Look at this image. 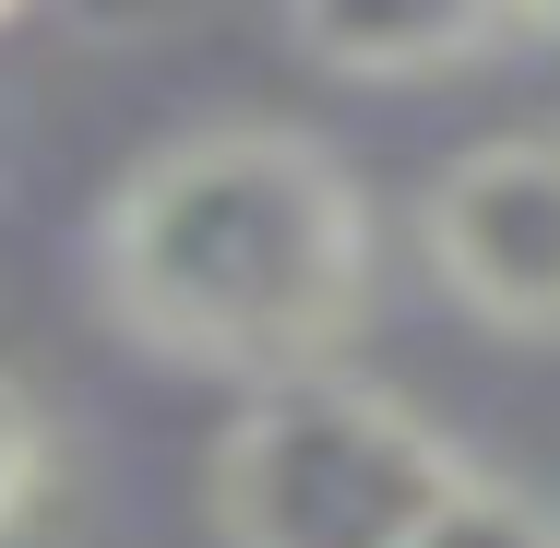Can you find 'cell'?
<instances>
[{
  "instance_id": "6da1fadb",
  "label": "cell",
  "mask_w": 560,
  "mask_h": 548,
  "mask_svg": "<svg viewBox=\"0 0 560 548\" xmlns=\"http://www.w3.org/2000/svg\"><path fill=\"white\" fill-rule=\"evenodd\" d=\"M96 275L155 358L287 394V382H335V346L370 299V215L311 131L238 119L119 179Z\"/></svg>"
},
{
  "instance_id": "7a4b0ae2",
  "label": "cell",
  "mask_w": 560,
  "mask_h": 548,
  "mask_svg": "<svg viewBox=\"0 0 560 548\" xmlns=\"http://www.w3.org/2000/svg\"><path fill=\"white\" fill-rule=\"evenodd\" d=\"M465 465L358 382L250 394L215 441L226 548H418L453 513Z\"/></svg>"
},
{
  "instance_id": "3957f363",
  "label": "cell",
  "mask_w": 560,
  "mask_h": 548,
  "mask_svg": "<svg viewBox=\"0 0 560 548\" xmlns=\"http://www.w3.org/2000/svg\"><path fill=\"white\" fill-rule=\"evenodd\" d=\"M430 263L501 334H560V119L489 131L430 179Z\"/></svg>"
},
{
  "instance_id": "277c9868",
  "label": "cell",
  "mask_w": 560,
  "mask_h": 548,
  "mask_svg": "<svg viewBox=\"0 0 560 548\" xmlns=\"http://www.w3.org/2000/svg\"><path fill=\"white\" fill-rule=\"evenodd\" d=\"M299 48L323 72H370V84H442V72L560 48V12H311Z\"/></svg>"
},
{
  "instance_id": "5b68a950",
  "label": "cell",
  "mask_w": 560,
  "mask_h": 548,
  "mask_svg": "<svg viewBox=\"0 0 560 548\" xmlns=\"http://www.w3.org/2000/svg\"><path fill=\"white\" fill-rule=\"evenodd\" d=\"M418 548H560V525L537 513V501H513V489L465 477V489H453V513H442Z\"/></svg>"
},
{
  "instance_id": "8992f818",
  "label": "cell",
  "mask_w": 560,
  "mask_h": 548,
  "mask_svg": "<svg viewBox=\"0 0 560 548\" xmlns=\"http://www.w3.org/2000/svg\"><path fill=\"white\" fill-rule=\"evenodd\" d=\"M24 489H36V418H24V394L0 382V525L24 513Z\"/></svg>"
}]
</instances>
